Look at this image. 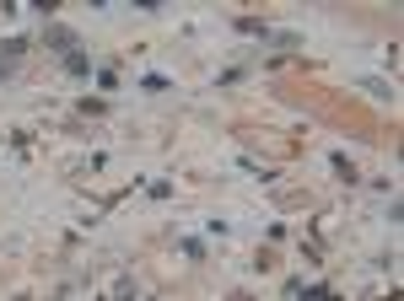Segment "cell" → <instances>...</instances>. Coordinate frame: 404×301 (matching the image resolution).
I'll use <instances>...</instances> for the list:
<instances>
[{
	"label": "cell",
	"mask_w": 404,
	"mask_h": 301,
	"mask_svg": "<svg viewBox=\"0 0 404 301\" xmlns=\"http://www.w3.org/2000/svg\"><path fill=\"white\" fill-rule=\"evenodd\" d=\"M43 43H49L54 54H76V33H71V27H60V22L43 27Z\"/></svg>",
	"instance_id": "cell-1"
},
{
	"label": "cell",
	"mask_w": 404,
	"mask_h": 301,
	"mask_svg": "<svg viewBox=\"0 0 404 301\" xmlns=\"http://www.w3.org/2000/svg\"><path fill=\"white\" fill-rule=\"evenodd\" d=\"M65 70H71V75H92V60L76 48V54H65Z\"/></svg>",
	"instance_id": "cell-2"
},
{
	"label": "cell",
	"mask_w": 404,
	"mask_h": 301,
	"mask_svg": "<svg viewBox=\"0 0 404 301\" xmlns=\"http://www.w3.org/2000/svg\"><path fill=\"white\" fill-rule=\"evenodd\" d=\"M291 296H302V301H334L329 290H318V285H302V280H296V285H291Z\"/></svg>",
	"instance_id": "cell-3"
}]
</instances>
